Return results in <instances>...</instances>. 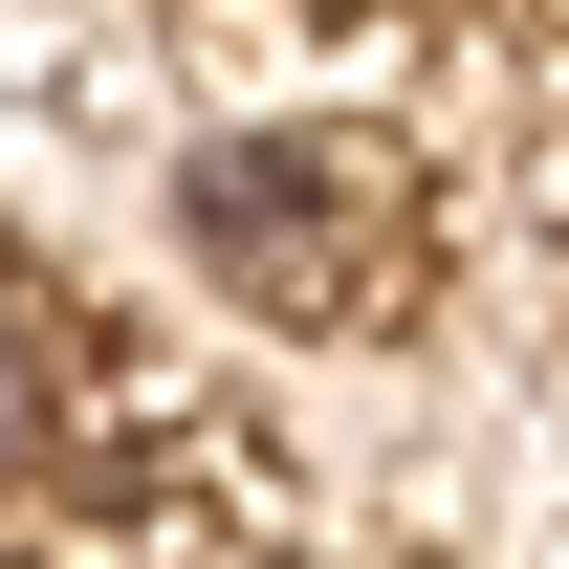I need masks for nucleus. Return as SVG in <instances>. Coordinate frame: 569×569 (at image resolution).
Masks as SVG:
<instances>
[{
    "label": "nucleus",
    "mask_w": 569,
    "mask_h": 569,
    "mask_svg": "<svg viewBox=\"0 0 569 569\" xmlns=\"http://www.w3.org/2000/svg\"><path fill=\"white\" fill-rule=\"evenodd\" d=\"M372 176H351V153H219V198H198V241H219V263H241V284H263V307H329V284H351L372 263Z\"/></svg>",
    "instance_id": "obj_1"
},
{
    "label": "nucleus",
    "mask_w": 569,
    "mask_h": 569,
    "mask_svg": "<svg viewBox=\"0 0 569 569\" xmlns=\"http://www.w3.org/2000/svg\"><path fill=\"white\" fill-rule=\"evenodd\" d=\"M22 438H44V372H22V329H0V460H22Z\"/></svg>",
    "instance_id": "obj_2"
}]
</instances>
